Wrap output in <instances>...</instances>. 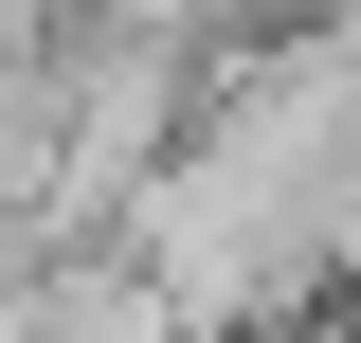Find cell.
<instances>
[{
	"label": "cell",
	"instance_id": "6da1fadb",
	"mask_svg": "<svg viewBox=\"0 0 361 343\" xmlns=\"http://www.w3.org/2000/svg\"><path fill=\"white\" fill-rule=\"evenodd\" d=\"M180 109H199V54H145L109 18H73V54H54V163H37V235L54 253H109L127 235V199L163 181Z\"/></svg>",
	"mask_w": 361,
	"mask_h": 343
}]
</instances>
